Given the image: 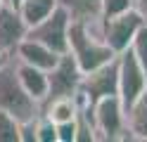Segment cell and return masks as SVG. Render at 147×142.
<instances>
[{
	"mask_svg": "<svg viewBox=\"0 0 147 142\" xmlns=\"http://www.w3.org/2000/svg\"><path fill=\"white\" fill-rule=\"evenodd\" d=\"M145 90H147V69L138 62V57L128 47L126 52L119 55V97L123 100L126 111Z\"/></svg>",
	"mask_w": 147,
	"mask_h": 142,
	"instance_id": "obj_5",
	"label": "cell"
},
{
	"mask_svg": "<svg viewBox=\"0 0 147 142\" xmlns=\"http://www.w3.org/2000/svg\"><path fill=\"white\" fill-rule=\"evenodd\" d=\"M81 88L88 92V97L93 100V104L105 100V97L119 95V55H116V59L102 64L100 69L88 71L83 76Z\"/></svg>",
	"mask_w": 147,
	"mask_h": 142,
	"instance_id": "obj_8",
	"label": "cell"
},
{
	"mask_svg": "<svg viewBox=\"0 0 147 142\" xmlns=\"http://www.w3.org/2000/svg\"><path fill=\"white\" fill-rule=\"evenodd\" d=\"M59 5L71 14V19L78 22L102 17V0H59Z\"/></svg>",
	"mask_w": 147,
	"mask_h": 142,
	"instance_id": "obj_15",
	"label": "cell"
},
{
	"mask_svg": "<svg viewBox=\"0 0 147 142\" xmlns=\"http://www.w3.org/2000/svg\"><path fill=\"white\" fill-rule=\"evenodd\" d=\"M3 3H5V0H0V7H3Z\"/></svg>",
	"mask_w": 147,
	"mask_h": 142,
	"instance_id": "obj_25",
	"label": "cell"
},
{
	"mask_svg": "<svg viewBox=\"0 0 147 142\" xmlns=\"http://www.w3.org/2000/svg\"><path fill=\"white\" fill-rule=\"evenodd\" d=\"M69 52L76 57V62H78L81 69H83V73L95 71L102 64L116 59V52L105 40L102 17L88 19V22L71 19V26H69Z\"/></svg>",
	"mask_w": 147,
	"mask_h": 142,
	"instance_id": "obj_1",
	"label": "cell"
},
{
	"mask_svg": "<svg viewBox=\"0 0 147 142\" xmlns=\"http://www.w3.org/2000/svg\"><path fill=\"white\" fill-rule=\"evenodd\" d=\"M14 62H17V73H19L22 85L26 88V92H29L31 97H36V100L40 102V107H43V102L50 97V78H48V71L38 69V66H31V64H26V62H19L17 57H14Z\"/></svg>",
	"mask_w": 147,
	"mask_h": 142,
	"instance_id": "obj_11",
	"label": "cell"
},
{
	"mask_svg": "<svg viewBox=\"0 0 147 142\" xmlns=\"http://www.w3.org/2000/svg\"><path fill=\"white\" fill-rule=\"evenodd\" d=\"M76 133H78L76 118L67 123H57V142H76Z\"/></svg>",
	"mask_w": 147,
	"mask_h": 142,
	"instance_id": "obj_21",
	"label": "cell"
},
{
	"mask_svg": "<svg viewBox=\"0 0 147 142\" xmlns=\"http://www.w3.org/2000/svg\"><path fill=\"white\" fill-rule=\"evenodd\" d=\"M0 111L12 114L17 121H29L43 114L40 102L31 97L22 85L14 59L0 69Z\"/></svg>",
	"mask_w": 147,
	"mask_h": 142,
	"instance_id": "obj_2",
	"label": "cell"
},
{
	"mask_svg": "<svg viewBox=\"0 0 147 142\" xmlns=\"http://www.w3.org/2000/svg\"><path fill=\"white\" fill-rule=\"evenodd\" d=\"M69 26H71V14L59 5L48 19L29 28V38L40 40L48 47H52L55 52L64 55L69 52Z\"/></svg>",
	"mask_w": 147,
	"mask_h": 142,
	"instance_id": "obj_6",
	"label": "cell"
},
{
	"mask_svg": "<svg viewBox=\"0 0 147 142\" xmlns=\"http://www.w3.org/2000/svg\"><path fill=\"white\" fill-rule=\"evenodd\" d=\"M131 50H133V55L138 57V62L147 69V24L135 33L133 43H131Z\"/></svg>",
	"mask_w": 147,
	"mask_h": 142,
	"instance_id": "obj_18",
	"label": "cell"
},
{
	"mask_svg": "<svg viewBox=\"0 0 147 142\" xmlns=\"http://www.w3.org/2000/svg\"><path fill=\"white\" fill-rule=\"evenodd\" d=\"M14 57L19 62H26V64H31V66H38V69H43V71H50V69L57 66V62H59L62 55L55 52L52 47H48L45 43L33 40V38L26 36L24 40L19 43V47H17V55Z\"/></svg>",
	"mask_w": 147,
	"mask_h": 142,
	"instance_id": "obj_10",
	"label": "cell"
},
{
	"mask_svg": "<svg viewBox=\"0 0 147 142\" xmlns=\"http://www.w3.org/2000/svg\"><path fill=\"white\" fill-rule=\"evenodd\" d=\"M43 114L55 123H67L78 116V104L74 97H52L43 102Z\"/></svg>",
	"mask_w": 147,
	"mask_h": 142,
	"instance_id": "obj_13",
	"label": "cell"
},
{
	"mask_svg": "<svg viewBox=\"0 0 147 142\" xmlns=\"http://www.w3.org/2000/svg\"><path fill=\"white\" fill-rule=\"evenodd\" d=\"M93 121L97 128V140L102 142H119V140H131L126 121V107L119 95L105 97L93 104Z\"/></svg>",
	"mask_w": 147,
	"mask_h": 142,
	"instance_id": "obj_3",
	"label": "cell"
},
{
	"mask_svg": "<svg viewBox=\"0 0 147 142\" xmlns=\"http://www.w3.org/2000/svg\"><path fill=\"white\" fill-rule=\"evenodd\" d=\"M126 121H128L131 140L147 142V90L131 104V109L126 111Z\"/></svg>",
	"mask_w": 147,
	"mask_h": 142,
	"instance_id": "obj_12",
	"label": "cell"
},
{
	"mask_svg": "<svg viewBox=\"0 0 147 142\" xmlns=\"http://www.w3.org/2000/svg\"><path fill=\"white\" fill-rule=\"evenodd\" d=\"M19 123L12 114L0 111V142H19Z\"/></svg>",
	"mask_w": 147,
	"mask_h": 142,
	"instance_id": "obj_16",
	"label": "cell"
},
{
	"mask_svg": "<svg viewBox=\"0 0 147 142\" xmlns=\"http://www.w3.org/2000/svg\"><path fill=\"white\" fill-rule=\"evenodd\" d=\"M57 7H59V0H24L19 5V12L31 28L36 24H40L43 19H48Z\"/></svg>",
	"mask_w": 147,
	"mask_h": 142,
	"instance_id": "obj_14",
	"label": "cell"
},
{
	"mask_svg": "<svg viewBox=\"0 0 147 142\" xmlns=\"http://www.w3.org/2000/svg\"><path fill=\"white\" fill-rule=\"evenodd\" d=\"M12 59H14V57H12V55H7V52L3 50V47H0V69H3L5 64H10Z\"/></svg>",
	"mask_w": 147,
	"mask_h": 142,
	"instance_id": "obj_22",
	"label": "cell"
},
{
	"mask_svg": "<svg viewBox=\"0 0 147 142\" xmlns=\"http://www.w3.org/2000/svg\"><path fill=\"white\" fill-rule=\"evenodd\" d=\"M135 7H138V9H140V12L147 17V0H135Z\"/></svg>",
	"mask_w": 147,
	"mask_h": 142,
	"instance_id": "obj_23",
	"label": "cell"
},
{
	"mask_svg": "<svg viewBox=\"0 0 147 142\" xmlns=\"http://www.w3.org/2000/svg\"><path fill=\"white\" fill-rule=\"evenodd\" d=\"M145 24H147V17H145L138 7L128 9V12H123V14L109 17V19L102 17L105 40H107V45L112 47L116 55H121V52H126L128 47H131L135 33L140 31Z\"/></svg>",
	"mask_w": 147,
	"mask_h": 142,
	"instance_id": "obj_4",
	"label": "cell"
},
{
	"mask_svg": "<svg viewBox=\"0 0 147 142\" xmlns=\"http://www.w3.org/2000/svg\"><path fill=\"white\" fill-rule=\"evenodd\" d=\"M26 36H29V24L24 22L22 12L17 7L3 3V7H0V47L14 57L17 47Z\"/></svg>",
	"mask_w": 147,
	"mask_h": 142,
	"instance_id": "obj_9",
	"label": "cell"
},
{
	"mask_svg": "<svg viewBox=\"0 0 147 142\" xmlns=\"http://www.w3.org/2000/svg\"><path fill=\"white\" fill-rule=\"evenodd\" d=\"M38 142H57V123L45 114L38 116Z\"/></svg>",
	"mask_w": 147,
	"mask_h": 142,
	"instance_id": "obj_19",
	"label": "cell"
},
{
	"mask_svg": "<svg viewBox=\"0 0 147 142\" xmlns=\"http://www.w3.org/2000/svg\"><path fill=\"white\" fill-rule=\"evenodd\" d=\"M135 7V0H102V17H116V14H123L128 9Z\"/></svg>",
	"mask_w": 147,
	"mask_h": 142,
	"instance_id": "obj_17",
	"label": "cell"
},
{
	"mask_svg": "<svg viewBox=\"0 0 147 142\" xmlns=\"http://www.w3.org/2000/svg\"><path fill=\"white\" fill-rule=\"evenodd\" d=\"M5 3H7V5H12V7H17V9H19V5L24 3V0H5Z\"/></svg>",
	"mask_w": 147,
	"mask_h": 142,
	"instance_id": "obj_24",
	"label": "cell"
},
{
	"mask_svg": "<svg viewBox=\"0 0 147 142\" xmlns=\"http://www.w3.org/2000/svg\"><path fill=\"white\" fill-rule=\"evenodd\" d=\"M83 69L78 66L76 57L71 52H64L59 57V62L55 69L48 71V78H50V97H74L76 90L81 88V83H83ZM45 100V102H48Z\"/></svg>",
	"mask_w": 147,
	"mask_h": 142,
	"instance_id": "obj_7",
	"label": "cell"
},
{
	"mask_svg": "<svg viewBox=\"0 0 147 142\" xmlns=\"http://www.w3.org/2000/svg\"><path fill=\"white\" fill-rule=\"evenodd\" d=\"M19 142H38V116L19 123Z\"/></svg>",
	"mask_w": 147,
	"mask_h": 142,
	"instance_id": "obj_20",
	"label": "cell"
}]
</instances>
